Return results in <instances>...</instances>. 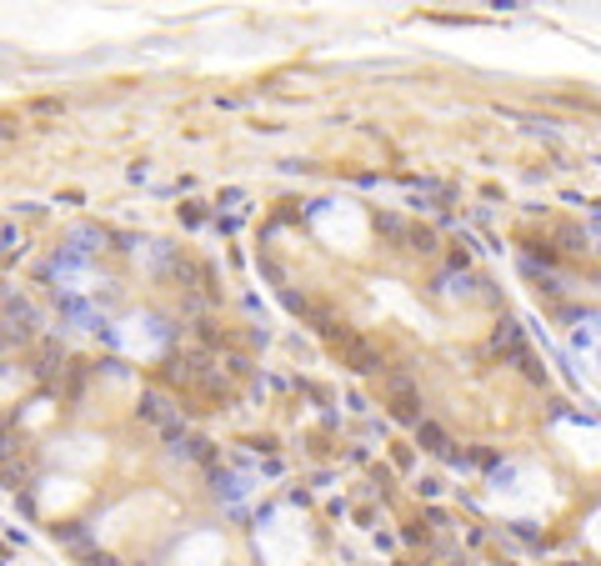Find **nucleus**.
I'll return each instance as SVG.
<instances>
[{
	"instance_id": "6e6552de",
	"label": "nucleus",
	"mask_w": 601,
	"mask_h": 566,
	"mask_svg": "<svg viewBox=\"0 0 601 566\" xmlns=\"http://www.w3.org/2000/svg\"><path fill=\"white\" fill-rule=\"evenodd\" d=\"M571 347H577V357H587L591 367H601V316H581L577 331H571Z\"/></svg>"
},
{
	"instance_id": "7ed1b4c3",
	"label": "nucleus",
	"mask_w": 601,
	"mask_h": 566,
	"mask_svg": "<svg viewBox=\"0 0 601 566\" xmlns=\"http://www.w3.org/2000/svg\"><path fill=\"white\" fill-rule=\"evenodd\" d=\"M256 542H261V556L271 566H296L301 556L311 552V536H307V522H301V512H276L271 522L256 532Z\"/></svg>"
},
{
	"instance_id": "0eeeda50",
	"label": "nucleus",
	"mask_w": 601,
	"mask_h": 566,
	"mask_svg": "<svg viewBox=\"0 0 601 566\" xmlns=\"http://www.w3.org/2000/svg\"><path fill=\"white\" fill-rule=\"evenodd\" d=\"M81 502V482L75 476H45L41 482V506L45 512H65V506Z\"/></svg>"
},
{
	"instance_id": "423d86ee",
	"label": "nucleus",
	"mask_w": 601,
	"mask_h": 566,
	"mask_svg": "<svg viewBox=\"0 0 601 566\" xmlns=\"http://www.w3.org/2000/svg\"><path fill=\"white\" fill-rule=\"evenodd\" d=\"M221 556H226L221 536L200 532V536H190V542L176 552V566H221Z\"/></svg>"
},
{
	"instance_id": "f257e3e1",
	"label": "nucleus",
	"mask_w": 601,
	"mask_h": 566,
	"mask_svg": "<svg viewBox=\"0 0 601 566\" xmlns=\"http://www.w3.org/2000/svg\"><path fill=\"white\" fill-rule=\"evenodd\" d=\"M491 486H496L491 502L501 506V512H537V506L551 496V476L541 472V466H527V462L501 466Z\"/></svg>"
},
{
	"instance_id": "39448f33",
	"label": "nucleus",
	"mask_w": 601,
	"mask_h": 566,
	"mask_svg": "<svg viewBox=\"0 0 601 566\" xmlns=\"http://www.w3.org/2000/svg\"><path fill=\"white\" fill-rule=\"evenodd\" d=\"M557 436L567 441V451L581 466H601V431L597 426H577V421H557Z\"/></svg>"
},
{
	"instance_id": "20e7f679",
	"label": "nucleus",
	"mask_w": 601,
	"mask_h": 566,
	"mask_svg": "<svg viewBox=\"0 0 601 566\" xmlns=\"http://www.w3.org/2000/svg\"><path fill=\"white\" fill-rule=\"evenodd\" d=\"M116 341H121V351H126V357H141V361H156V357H160V351H166V326H160V321H156V316L136 311V316H126V321H121Z\"/></svg>"
},
{
	"instance_id": "9b49d317",
	"label": "nucleus",
	"mask_w": 601,
	"mask_h": 566,
	"mask_svg": "<svg viewBox=\"0 0 601 566\" xmlns=\"http://www.w3.org/2000/svg\"><path fill=\"white\" fill-rule=\"evenodd\" d=\"M587 536H591V546H601V512L591 516V526H587Z\"/></svg>"
},
{
	"instance_id": "9d476101",
	"label": "nucleus",
	"mask_w": 601,
	"mask_h": 566,
	"mask_svg": "<svg viewBox=\"0 0 601 566\" xmlns=\"http://www.w3.org/2000/svg\"><path fill=\"white\" fill-rule=\"evenodd\" d=\"M55 281H71L65 291H81V286H85V266L75 261V256H65V261H55Z\"/></svg>"
},
{
	"instance_id": "1a4fd4ad",
	"label": "nucleus",
	"mask_w": 601,
	"mask_h": 566,
	"mask_svg": "<svg viewBox=\"0 0 601 566\" xmlns=\"http://www.w3.org/2000/svg\"><path fill=\"white\" fill-rule=\"evenodd\" d=\"M65 456H71V462H101V441L75 436V441H65Z\"/></svg>"
},
{
	"instance_id": "f03ea898",
	"label": "nucleus",
	"mask_w": 601,
	"mask_h": 566,
	"mask_svg": "<svg viewBox=\"0 0 601 566\" xmlns=\"http://www.w3.org/2000/svg\"><path fill=\"white\" fill-rule=\"evenodd\" d=\"M311 226H317V236L327 246H336V251H361L371 236L366 210L351 206V200H321V206L311 210Z\"/></svg>"
}]
</instances>
